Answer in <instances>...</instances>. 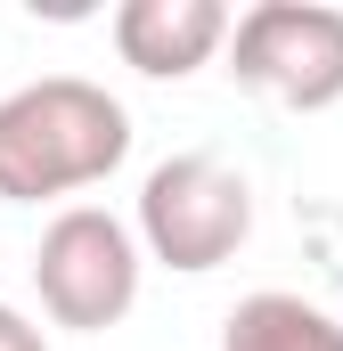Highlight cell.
I'll return each mask as SVG.
<instances>
[{"instance_id": "obj_2", "label": "cell", "mask_w": 343, "mask_h": 351, "mask_svg": "<svg viewBox=\"0 0 343 351\" xmlns=\"http://www.w3.org/2000/svg\"><path fill=\"white\" fill-rule=\"evenodd\" d=\"M147 262L204 278V269L237 262V245L254 237V188L221 156H164L139 180V221H131Z\"/></svg>"}, {"instance_id": "obj_6", "label": "cell", "mask_w": 343, "mask_h": 351, "mask_svg": "<svg viewBox=\"0 0 343 351\" xmlns=\"http://www.w3.org/2000/svg\"><path fill=\"white\" fill-rule=\"evenodd\" d=\"M221 351H343V319L286 286H261L221 319Z\"/></svg>"}, {"instance_id": "obj_7", "label": "cell", "mask_w": 343, "mask_h": 351, "mask_svg": "<svg viewBox=\"0 0 343 351\" xmlns=\"http://www.w3.org/2000/svg\"><path fill=\"white\" fill-rule=\"evenodd\" d=\"M0 351H49V335H41L16 302H0Z\"/></svg>"}, {"instance_id": "obj_4", "label": "cell", "mask_w": 343, "mask_h": 351, "mask_svg": "<svg viewBox=\"0 0 343 351\" xmlns=\"http://www.w3.org/2000/svg\"><path fill=\"white\" fill-rule=\"evenodd\" d=\"M229 74L237 90H261L294 114H319L343 98V8L327 0H261L229 16Z\"/></svg>"}, {"instance_id": "obj_5", "label": "cell", "mask_w": 343, "mask_h": 351, "mask_svg": "<svg viewBox=\"0 0 343 351\" xmlns=\"http://www.w3.org/2000/svg\"><path fill=\"white\" fill-rule=\"evenodd\" d=\"M221 41H229L221 0H123L115 8V49L147 82H188L196 66L221 58Z\"/></svg>"}, {"instance_id": "obj_3", "label": "cell", "mask_w": 343, "mask_h": 351, "mask_svg": "<svg viewBox=\"0 0 343 351\" xmlns=\"http://www.w3.org/2000/svg\"><path fill=\"white\" fill-rule=\"evenodd\" d=\"M139 269H147V254H139L131 221H115L106 204H66L33 245V294H41L49 327L106 335V327L131 319Z\"/></svg>"}, {"instance_id": "obj_1", "label": "cell", "mask_w": 343, "mask_h": 351, "mask_svg": "<svg viewBox=\"0 0 343 351\" xmlns=\"http://www.w3.org/2000/svg\"><path fill=\"white\" fill-rule=\"evenodd\" d=\"M123 156H131V114L115 90L82 74H41L0 98V196L8 204L98 188Z\"/></svg>"}]
</instances>
